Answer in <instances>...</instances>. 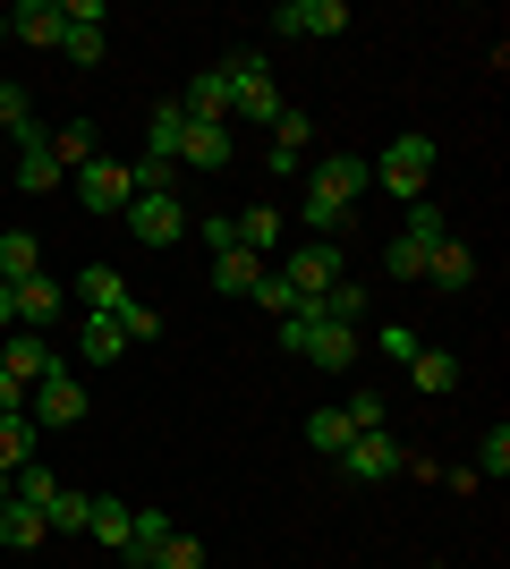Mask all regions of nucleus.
Masks as SVG:
<instances>
[{
    "label": "nucleus",
    "instance_id": "nucleus-9",
    "mask_svg": "<svg viewBox=\"0 0 510 569\" xmlns=\"http://www.w3.org/2000/svg\"><path fill=\"white\" fill-rule=\"evenodd\" d=\"M60 51H69L77 69L102 60V0H60Z\"/></svg>",
    "mask_w": 510,
    "mask_h": 569
},
{
    "label": "nucleus",
    "instance_id": "nucleus-26",
    "mask_svg": "<svg viewBox=\"0 0 510 569\" xmlns=\"http://www.w3.org/2000/svg\"><path fill=\"white\" fill-rule=\"evenodd\" d=\"M51 153H60V170H86V162H102L94 119H69V128H51Z\"/></svg>",
    "mask_w": 510,
    "mask_h": 569
},
{
    "label": "nucleus",
    "instance_id": "nucleus-42",
    "mask_svg": "<svg viewBox=\"0 0 510 569\" xmlns=\"http://www.w3.org/2000/svg\"><path fill=\"white\" fill-rule=\"evenodd\" d=\"M374 340H383V349H391V357H400V366H409V357H417V349H426V340H417V332H409V323H383V332H374Z\"/></svg>",
    "mask_w": 510,
    "mask_h": 569
},
{
    "label": "nucleus",
    "instance_id": "nucleus-15",
    "mask_svg": "<svg viewBox=\"0 0 510 569\" xmlns=\"http://www.w3.org/2000/svg\"><path fill=\"white\" fill-rule=\"evenodd\" d=\"M69 307V289L51 281V272H34V281H18V332H51V315Z\"/></svg>",
    "mask_w": 510,
    "mask_h": 569
},
{
    "label": "nucleus",
    "instance_id": "nucleus-27",
    "mask_svg": "<svg viewBox=\"0 0 510 569\" xmlns=\"http://www.w3.org/2000/svg\"><path fill=\"white\" fill-rule=\"evenodd\" d=\"M86 519H94V493H77V485H60V493L43 501V527H51V536H86Z\"/></svg>",
    "mask_w": 510,
    "mask_h": 569
},
{
    "label": "nucleus",
    "instance_id": "nucleus-25",
    "mask_svg": "<svg viewBox=\"0 0 510 569\" xmlns=\"http://www.w3.org/2000/svg\"><path fill=\"white\" fill-rule=\"evenodd\" d=\"M307 144H316V119H307V111H281V119H272V162L264 170H290Z\"/></svg>",
    "mask_w": 510,
    "mask_h": 569
},
{
    "label": "nucleus",
    "instance_id": "nucleus-11",
    "mask_svg": "<svg viewBox=\"0 0 510 569\" xmlns=\"http://www.w3.org/2000/svg\"><path fill=\"white\" fill-rule=\"evenodd\" d=\"M230 162V119H188L179 137V170H221Z\"/></svg>",
    "mask_w": 510,
    "mask_h": 569
},
{
    "label": "nucleus",
    "instance_id": "nucleus-36",
    "mask_svg": "<svg viewBox=\"0 0 510 569\" xmlns=\"http://www.w3.org/2000/svg\"><path fill=\"white\" fill-rule=\"evenodd\" d=\"M9 493H18V501H34V510H43V501H51V493H60V476H51V468H43V459H26V468H18V476H9Z\"/></svg>",
    "mask_w": 510,
    "mask_h": 569
},
{
    "label": "nucleus",
    "instance_id": "nucleus-6",
    "mask_svg": "<svg viewBox=\"0 0 510 569\" xmlns=\"http://www.w3.org/2000/svg\"><path fill=\"white\" fill-rule=\"evenodd\" d=\"M128 238L137 247H179L188 238V204H179V188H162V196H128Z\"/></svg>",
    "mask_w": 510,
    "mask_h": 569
},
{
    "label": "nucleus",
    "instance_id": "nucleus-8",
    "mask_svg": "<svg viewBox=\"0 0 510 569\" xmlns=\"http://www.w3.org/2000/svg\"><path fill=\"white\" fill-rule=\"evenodd\" d=\"M77 196H86V213L120 221L128 196H137V179H128V162H86V170H77Z\"/></svg>",
    "mask_w": 510,
    "mask_h": 569
},
{
    "label": "nucleus",
    "instance_id": "nucleus-41",
    "mask_svg": "<svg viewBox=\"0 0 510 569\" xmlns=\"http://www.w3.org/2000/svg\"><path fill=\"white\" fill-rule=\"evenodd\" d=\"M340 417H349V426H358V433H374V426H383V417H391V408H383V391H358V400L340 408Z\"/></svg>",
    "mask_w": 510,
    "mask_h": 569
},
{
    "label": "nucleus",
    "instance_id": "nucleus-17",
    "mask_svg": "<svg viewBox=\"0 0 510 569\" xmlns=\"http://www.w3.org/2000/svg\"><path fill=\"white\" fill-rule=\"evenodd\" d=\"M307 188H316V196H332V204H358V196H366V162H358V153H323Z\"/></svg>",
    "mask_w": 510,
    "mask_h": 569
},
{
    "label": "nucleus",
    "instance_id": "nucleus-4",
    "mask_svg": "<svg viewBox=\"0 0 510 569\" xmlns=\"http://www.w3.org/2000/svg\"><path fill=\"white\" fill-rule=\"evenodd\" d=\"M332 281H349V272H340V247H332V238H307V247H290V256H281V289H290L298 307H316Z\"/></svg>",
    "mask_w": 510,
    "mask_h": 569
},
{
    "label": "nucleus",
    "instance_id": "nucleus-45",
    "mask_svg": "<svg viewBox=\"0 0 510 569\" xmlns=\"http://www.w3.org/2000/svg\"><path fill=\"white\" fill-rule=\"evenodd\" d=\"M0 501H9V468H0Z\"/></svg>",
    "mask_w": 510,
    "mask_h": 569
},
{
    "label": "nucleus",
    "instance_id": "nucleus-43",
    "mask_svg": "<svg viewBox=\"0 0 510 569\" xmlns=\"http://www.w3.org/2000/svg\"><path fill=\"white\" fill-rule=\"evenodd\" d=\"M0 417H26V382L18 375H0Z\"/></svg>",
    "mask_w": 510,
    "mask_h": 569
},
{
    "label": "nucleus",
    "instance_id": "nucleus-5",
    "mask_svg": "<svg viewBox=\"0 0 510 569\" xmlns=\"http://www.w3.org/2000/svg\"><path fill=\"white\" fill-rule=\"evenodd\" d=\"M221 69H230V111L239 119H281L290 111V102H281V86H272V69H264V51H239V60H221Z\"/></svg>",
    "mask_w": 510,
    "mask_h": 569
},
{
    "label": "nucleus",
    "instance_id": "nucleus-47",
    "mask_svg": "<svg viewBox=\"0 0 510 569\" xmlns=\"http://www.w3.org/2000/svg\"><path fill=\"white\" fill-rule=\"evenodd\" d=\"M0 375H9V357H0Z\"/></svg>",
    "mask_w": 510,
    "mask_h": 569
},
{
    "label": "nucleus",
    "instance_id": "nucleus-13",
    "mask_svg": "<svg viewBox=\"0 0 510 569\" xmlns=\"http://www.w3.org/2000/svg\"><path fill=\"white\" fill-rule=\"evenodd\" d=\"M179 137H188V111H179V94L153 102V128H146V170H179Z\"/></svg>",
    "mask_w": 510,
    "mask_h": 569
},
{
    "label": "nucleus",
    "instance_id": "nucleus-20",
    "mask_svg": "<svg viewBox=\"0 0 510 569\" xmlns=\"http://www.w3.org/2000/svg\"><path fill=\"white\" fill-rule=\"evenodd\" d=\"M179 111L188 119H230V69H196L188 94H179Z\"/></svg>",
    "mask_w": 510,
    "mask_h": 569
},
{
    "label": "nucleus",
    "instance_id": "nucleus-31",
    "mask_svg": "<svg viewBox=\"0 0 510 569\" xmlns=\"http://www.w3.org/2000/svg\"><path fill=\"white\" fill-rule=\"evenodd\" d=\"M26 137H43L34 102H26V86H0V144H26Z\"/></svg>",
    "mask_w": 510,
    "mask_h": 569
},
{
    "label": "nucleus",
    "instance_id": "nucleus-38",
    "mask_svg": "<svg viewBox=\"0 0 510 569\" xmlns=\"http://www.w3.org/2000/svg\"><path fill=\"white\" fill-rule=\"evenodd\" d=\"M111 323H120V340H162V315H153L146 298H128V307L111 315Z\"/></svg>",
    "mask_w": 510,
    "mask_h": 569
},
{
    "label": "nucleus",
    "instance_id": "nucleus-32",
    "mask_svg": "<svg viewBox=\"0 0 510 569\" xmlns=\"http://www.w3.org/2000/svg\"><path fill=\"white\" fill-rule=\"evenodd\" d=\"M170 545V519L162 510H128V561H153Z\"/></svg>",
    "mask_w": 510,
    "mask_h": 569
},
{
    "label": "nucleus",
    "instance_id": "nucleus-2",
    "mask_svg": "<svg viewBox=\"0 0 510 569\" xmlns=\"http://www.w3.org/2000/svg\"><path fill=\"white\" fill-rule=\"evenodd\" d=\"M366 179H383L391 196L426 204V179H434V137H391V144H383V162L366 170Z\"/></svg>",
    "mask_w": 510,
    "mask_h": 569
},
{
    "label": "nucleus",
    "instance_id": "nucleus-39",
    "mask_svg": "<svg viewBox=\"0 0 510 569\" xmlns=\"http://www.w3.org/2000/svg\"><path fill=\"white\" fill-rule=\"evenodd\" d=\"M146 569H204V545H196V536H179V527H170V545L153 552Z\"/></svg>",
    "mask_w": 510,
    "mask_h": 569
},
{
    "label": "nucleus",
    "instance_id": "nucleus-35",
    "mask_svg": "<svg viewBox=\"0 0 510 569\" xmlns=\"http://www.w3.org/2000/svg\"><path fill=\"white\" fill-rule=\"evenodd\" d=\"M298 221H307V230H316V238H332V247H340V230H349V204H332V196H316V188H307V204H298Z\"/></svg>",
    "mask_w": 510,
    "mask_h": 569
},
{
    "label": "nucleus",
    "instance_id": "nucleus-40",
    "mask_svg": "<svg viewBox=\"0 0 510 569\" xmlns=\"http://www.w3.org/2000/svg\"><path fill=\"white\" fill-rule=\"evenodd\" d=\"M477 476H510V426H493L486 442H477Z\"/></svg>",
    "mask_w": 510,
    "mask_h": 569
},
{
    "label": "nucleus",
    "instance_id": "nucleus-28",
    "mask_svg": "<svg viewBox=\"0 0 510 569\" xmlns=\"http://www.w3.org/2000/svg\"><path fill=\"white\" fill-rule=\"evenodd\" d=\"M34 272H43V247L26 230H0V281L18 289V281H34Z\"/></svg>",
    "mask_w": 510,
    "mask_h": 569
},
{
    "label": "nucleus",
    "instance_id": "nucleus-44",
    "mask_svg": "<svg viewBox=\"0 0 510 569\" xmlns=\"http://www.w3.org/2000/svg\"><path fill=\"white\" fill-rule=\"evenodd\" d=\"M9 332H18V289L0 281V340H9Z\"/></svg>",
    "mask_w": 510,
    "mask_h": 569
},
{
    "label": "nucleus",
    "instance_id": "nucleus-37",
    "mask_svg": "<svg viewBox=\"0 0 510 569\" xmlns=\"http://www.w3.org/2000/svg\"><path fill=\"white\" fill-rule=\"evenodd\" d=\"M120 349H128V340H120V323H111V315H86V357H94V366H111Z\"/></svg>",
    "mask_w": 510,
    "mask_h": 569
},
{
    "label": "nucleus",
    "instance_id": "nucleus-10",
    "mask_svg": "<svg viewBox=\"0 0 510 569\" xmlns=\"http://www.w3.org/2000/svg\"><path fill=\"white\" fill-rule=\"evenodd\" d=\"M272 26H281V34L323 43V34H340V26H349V9H340V0H281V9H272Z\"/></svg>",
    "mask_w": 510,
    "mask_h": 569
},
{
    "label": "nucleus",
    "instance_id": "nucleus-3",
    "mask_svg": "<svg viewBox=\"0 0 510 569\" xmlns=\"http://www.w3.org/2000/svg\"><path fill=\"white\" fill-rule=\"evenodd\" d=\"M340 476L349 485H391V476H409V442L400 433H349V451H340Z\"/></svg>",
    "mask_w": 510,
    "mask_h": 569
},
{
    "label": "nucleus",
    "instance_id": "nucleus-14",
    "mask_svg": "<svg viewBox=\"0 0 510 569\" xmlns=\"http://www.w3.org/2000/svg\"><path fill=\"white\" fill-rule=\"evenodd\" d=\"M230 238H239L247 256H272V247L290 238V213H281V204H247V213L230 221Z\"/></svg>",
    "mask_w": 510,
    "mask_h": 569
},
{
    "label": "nucleus",
    "instance_id": "nucleus-24",
    "mask_svg": "<svg viewBox=\"0 0 510 569\" xmlns=\"http://www.w3.org/2000/svg\"><path fill=\"white\" fill-rule=\"evenodd\" d=\"M43 536H51V527H43V510H34V501H18V493L0 501V545H9V552L43 545Z\"/></svg>",
    "mask_w": 510,
    "mask_h": 569
},
{
    "label": "nucleus",
    "instance_id": "nucleus-22",
    "mask_svg": "<svg viewBox=\"0 0 510 569\" xmlns=\"http://www.w3.org/2000/svg\"><path fill=\"white\" fill-rule=\"evenodd\" d=\"M9 34H18V43H43V51H60V0H18Z\"/></svg>",
    "mask_w": 510,
    "mask_h": 569
},
{
    "label": "nucleus",
    "instance_id": "nucleus-29",
    "mask_svg": "<svg viewBox=\"0 0 510 569\" xmlns=\"http://www.w3.org/2000/svg\"><path fill=\"white\" fill-rule=\"evenodd\" d=\"M128 510H137V501H102V493H94V519H86V536H94L102 552H128Z\"/></svg>",
    "mask_w": 510,
    "mask_h": 569
},
{
    "label": "nucleus",
    "instance_id": "nucleus-34",
    "mask_svg": "<svg viewBox=\"0 0 510 569\" xmlns=\"http://www.w3.org/2000/svg\"><path fill=\"white\" fill-rule=\"evenodd\" d=\"M349 433H358V426H349L340 408H316V417H307V442H316L323 459H340V451H349Z\"/></svg>",
    "mask_w": 510,
    "mask_h": 569
},
{
    "label": "nucleus",
    "instance_id": "nucleus-12",
    "mask_svg": "<svg viewBox=\"0 0 510 569\" xmlns=\"http://www.w3.org/2000/svg\"><path fill=\"white\" fill-rule=\"evenodd\" d=\"M0 357H9V375H18L26 391H34L43 375H60V349H51L43 332H9V340H0Z\"/></svg>",
    "mask_w": 510,
    "mask_h": 569
},
{
    "label": "nucleus",
    "instance_id": "nucleus-16",
    "mask_svg": "<svg viewBox=\"0 0 510 569\" xmlns=\"http://www.w3.org/2000/svg\"><path fill=\"white\" fill-rule=\"evenodd\" d=\"M9 170H18V188H26V196H51L60 179H69V170H60V153H51V137H26Z\"/></svg>",
    "mask_w": 510,
    "mask_h": 569
},
{
    "label": "nucleus",
    "instance_id": "nucleus-30",
    "mask_svg": "<svg viewBox=\"0 0 510 569\" xmlns=\"http://www.w3.org/2000/svg\"><path fill=\"white\" fill-rule=\"evenodd\" d=\"M34 442H43V426H34V417H0V468H9V476L34 459Z\"/></svg>",
    "mask_w": 510,
    "mask_h": 569
},
{
    "label": "nucleus",
    "instance_id": "nucleus-21",
    "mask_svg": "<svg viewBox=\"0 0 510 569\" xmlns=\"http://www.w3.org/2000/svg\"><path fill=\"white\" fill-rule=\"evenodd\" d=\"M256 281H264V256H247V247H221L213 256V289L221 298H256Z\"/></svg>",
    "mask_w": 510,
    "mask_h": 569
},
{
    "label": "nucleus",
    "instance_id": "nucleus-7",
    "mask_svg": "<svg viewBox=\"0 0 510 569\" xmlns=\"http://www.w3.org/2000/svg\"><path fill=\"white\" fill-rule=\"evenodd\" d=\"M26 417L34 426H86V382L60 366V375H43L34 391H26Z\"/></svg>",
    "mask_w": 510,
    "mask_h": 569
},
{
    "label": "nucleus",
    "instance_id": "nucleus-18",
    "mask_svg": "<svg viewBox=\"0 0 510 569\" xmlns=\"http://www.w3.org/2000/svg\"><path fill=\"white\" fill-rule=\"evenodd\" d=\"M69 298H77V307H86V315H120V307H128V281H120V272H111V263H86Z\"/></svg>",
    "mask_w": 510,
    "mask_h": 569
},
{
    "label": "nucleus",
    "instance_id": "nucleus-23",
    "mask_svg": "<svg viewBox=\"0 0 510 569\" xmlns=\"http://www.w3.org/2000/svg\"><path fill=\"white\" fill-rule=\"evenodd\" d=\"M409 382L426 391V400H442V391H460V357H451V349H417L409 357Z\"/></svg>",
    "mask_w": 510,
    "mask_h": 569
},
{
    "label": "nucleus",
    "instance_id": "nucleus-46",
    "mask_svg": "<svg viewBox=\"0 0 510 569\" xmlns=\"http://www.w3.org/2000/svg\"><path fill=\"white\" fill-rule=\"evenodd\" d=\"M0 43H9V18H0Z\"/></svg>",
    "mask_w": 510,
    "mask_h": 569
},
{
    "label": "nucleus",
    "instance_id": "nucleus-33",
    "mask_svg": "<svg viewBox=\"0 0 510 569\" xmlns=\"http://www.w3.org/2000/svg\"><path fill=\"white\" fill-rule=\"evenodd\" d=\"M426 256H434V247L400 230V238H391V247H383V272H391V281H426Z\"/></svg>",
    "mask_w": 510,
    "mask_h": 569
},
{
    "label": "nucleus",
    "instance_id": "nucleus-1",
    "mask_svg": "<svg viewBox=\"0 0 510 569\" xmlns=\"http://www.w3.org/2000/svg\"><path fill=\"white\" fill-rule=\"evenodd\" d=\"M281 349L307 366H358V332L349 323H316V315H281Z\"/></svg>",
    "mask_w": 510,
    "mask_h": 569
},
{
    "label": "nucleus",
    "instance_id": "nucleus-19",
    "mask_svg": "<svg viewBox=\"0 0 510 569\" xmlns=\"http://www.w3.org/2000/svg\"><path fill=\"white\" fill-rule=\"evenodd\" d=\"M426 281H434L442 298H460V289H477V256H468L460 238H442L434 256H426Z\"/></svg>",
    "mask_w": 510,
    "mask_h": 569
}]
</instances>
